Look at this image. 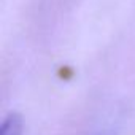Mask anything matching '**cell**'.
Listing matches in <instances>:
<instances>
[{
	"instance_id": "cell-1",
	"label": "cell",
	"mask_w": 135,
	"mask_h": 135,
	"mask_svg": "<svg viewBox=\"0 0 135 135\" xmlns=\"http://www.w3.org/2000/svg\"><path fill=\"white\" fill-rule=\"evenodd\" d=\"M22 118L19 113H10L2 122L0 135H22Z\"/></svg>"
}]
</instances>
